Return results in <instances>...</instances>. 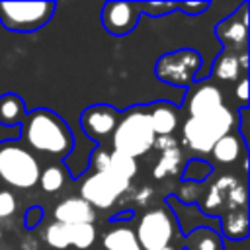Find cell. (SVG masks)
I'll list each match as a JSON object with an SVG mask.
<instances>
[{
	"label": "cell",
	"instance_id": "8fae6325",
	"mask_svg": "<svg viewBox=\"0 0 250 250\" xmlns=\"http://www.w3.org/2000/svg\"><path fill=\"white\" fill-rule=\"evenodd\" d=\"M96 227L82 223V225H62V223H51L45 230V242L57 250H64L68 246H74L78 250H86L96 242Z\"/></svg>",
	"mask_w": 250,
	"mask_h": 250
},
{
	"label": "cell",
	"instance_id": "7c38bea8",
	"mask_svg": "<svg viewBox=\"0 0 250 250\" xmlns=\"http://www.w3.org/2000/svg\"><path fill=\"white\" fill-rule=\"evenodd\" d=\"M102 25L109 35H129L141 18L139 2H105L102 8Z\"/></svg>",
	"mask_w": 250,
	"mask_h": 250
},
{
	"label": "cell",
	"instance_id": "44dd1931",
	"mask_svg": "<svg viewBox=\"0 0 250 250\" xmlns=\"http://www.w3.org/2000/svg\"><path fill=\"white\" fill-rule=\"evenodd\" d=\"M244 150H246L244 141H242L238 135L229 133V135L221 137V139L215 143V146L211 148V154H213V158H215L217 162H221V164H232V162H236V160L244 154Z\"/></svg>",
	"mask_w": 250,
	"mask_h": 250
},
{
	"label": "cell",
	"instance_id": "9a60e30c",
	"mask_svg": "<svg viewBox=\"0 0 250 250\" xmlns=\"http://www.w3.org/2000/svg\"><path fill=\"white\" fill-rule=\"evenodd\" d=\"M184 105H186L189 117H203V115L217 111L225 104H223V94L217 86H213L211 82H199V84L191 86L189 94L186 96Z\"/></svg>",
	"mask_w": 250,
	"mask_h": 250
},
{
	"label": "cell",
	"instance_id": "277c9868",
	"mask_svg": "<svg viewBox=\"0 0 250 250\" xmlns=\"http://www.w3.org/2000/svg\"><path fill=\"white\" fill-rule=\"evenodd\" d=\"M234 125V117L227 105H221L217 111L203 117H188L182 125L184 145L199 154L211 152L215 143L229 135Z\"/></svg>",
	"mask_w": 250,
	"mask_h": 250
},
{
	"label": "cell",
	"instance_id": "7a4b0ae2",
	"mask_svg": "<svg viewBox=\"0 0 250 250\" xmlns=\"http://www.w3.org/2000/svg\"><path fill=\"white\" fill-rule=\"evenodd\" d=\"M156 143V135L150 127L146 105H133L119 115L117 127L111 135L113 150L139 158L146 154Z\"/></svg>",
	"mask_w": 250,
	"mask_h": 250
},
{
	"label": "cell",
	"instance_id": "1f68e13d",
	"mask_svg": "<svg viewBox=\"0 0 250 250\" xmlns=\"http://www.w3.org/2000/svg\"><path fill=\"white\" fill-rule=\"evenodd\" d=\"M158 250H174L172 246H166V248H158Z\"/></svg>",
	"mask_w": 250,
	"mask_h": 250
},
{
	"label": "cell",
	"instance_id": "5b68a950",
	"mask_svg": "<svg viewBox=\"0 0 250 250\" xmlns=\"http://www.w3.org/2000/svg\"><path fill=\"white\" fill-rule=\"evenodd\" d=\"M55 2H0V23L12 33H35L55 14Z\"/></svg>",
	"mask_w": 250,
	"mask_h": 250
},
{
	"label": "cell",
	"instance_id": "cb8c5ba5",
	"mask_svg": "<svg viewBox=\"0 0 250 250\" xmlns=\"http://www.w3.org/2000/svg\"><path fill=\"white\" fill-rule=\"evenodd\" d=\"M64 166L61 164H49L45 168H41V174H39V186L45 193H55L59 191L62 186H64Z\"/></svg>",
	"mask_w": 250,
	"mask_h": 250
},
{
	"label": "cell",
	"instance_id": "4316f807",
	"mask_svg": "<svg viewBox=\"0 0 250 250\" xmlns=\"http://www.w3.org/2000/svg\"><path fill=\"white\" fill-rule=\"evenodd\" d=\"M141 6V14L145 12L150 18H162L168 12L176 10V2H139Z\"/></svg>",
	"mask_w": 250,
	"mask_h": 250
},
{
	"label": "cell",
	"instance_id": "9c48e42d",
	"mask_svg": "<svg viewBox=\"0 0 250 250\" xmlns=\"http://www.w3.org/2000/svg\"><path fill=\"white\" fill-rule=\"evenodd\" d=\"M131 182L119 180L115 176L104 174V172H94L90 174L80 188V197L90 203L94 209H109L121 193L129 189Z\"/></svg>",
	"mask_w": 250,
	"mask_h": 250
},
{
	"label": "cell",
	"instance_id": "603a6c76",
	"mask_svg": "<svg viewBox=\"0 0 250 250\" xmlns=\"http://www.w3.org/2000/svg\"><path fill=\"white\" fill-rule=\"evenodd\" d=\"M104 248L105 250H141L135 230L129 227H115L104 234Z\"/></svg>",
	"mask_w": 250,
	"mask_h": 250
},
{
	"label": "cell",
	"instance_id": "83f0119b",
	"mask_svg": "<svg viewBox=\"0 0 250 250\" xmlns=\"http://www.w3.org/2000/svg\"><path fill=\"white\" fill-rule=\"evenodd\" d=\"M18 209V199L12 189L0 188V219H8L16 213Z\"/></svg>",
	"mask_w": 250,
	"mask_h": 250
},
{
	"label": "cell",
	"instance_id": "7402d4cb",
	"mask_svg": "<svg viewBox=\"0 0 250 250\" xmlns=\"http://www.w3.org/2000/svg\"><path fill=\"white\" fill-rule=\"evenodd\" d=\"M221 236L230 240H242L248 236V213L246 207L232 209L221 215Z\"/></svg>",
	"mask_w": 250,
	"mask_h": 250
},
{
	"label": "cell",
	"instance_id": "d6986e66",
	"mask_svg": "<svg viewBox=\"0 0 250 250\" xmlns=\"http://www.w3.org/2000/svg\"><path fill=\"white\" fill-rule=\"evenodd\" d=\"M25 115H27V107L20 94L6 92L0 96V125H4V127L21 125Z\"/></svg>",
	"mask_w": 250,
	"mask_h": 250
},
{
	"label": "cell",
	"instance_id": "f1b7e54d",
	"mask_svg": "<svg viewBox=\"0 0 250 250\" xmlns=\"http://www.w3.org/2000/svg\"><path fill=\"white\" fill-rule=\"evenodd\" d=\"M41 219H43V209L39 205H31V207H27V211L23 215V225H25V229L31 230L41 223Z\"/></svg>",
	"mask_w": 250,
	"mask_h": 250
},
{
	"label": "cell",
	"instance_id": "8992f818",
	"mask_svg": "<svg viewBox=\"0 0 250 250\" xmlns=\"http://www.w3.org/2000/svg\"><path fill=\"white\" fill-rule=\"evenodd\" d=\"M203 64V57L199 51L188 47L164 53L158 57L154 64V74L160 82L180 88H191L195 84V76Z\"/></svg>",
	"mask_w": 250,
	"mask_h": 250
},
{
	"label": "cell",
	"instance_id": "e0dca14e",
	"mask_svg": "<svg viewBox=\"0 0 250 250\" xmlns=\"http://www.w3.org/2000/svg\"><path fill=\"white\" fill-rule=\"evenodd\" d=\"M148 121L156 137H168L176 131L178 127V107L172 105L170 102H154L146 105Z\"/></svg>",
	"mask_w": 250,
	"mask_h": 250
},
{
	"label": "cell",
	"instance_id": "f546056e",
	"mask_svg": "<svg viewBox=\"0 0 250 250\" xmlns=\"http://www.w3.org/2000/svg\"><path fill=\"white\" fill-rule=\"evenodd\" d=\"M209 8V2H176V10H182L189 16H199Z\"/></svg>",
	"mask_w": 250,
	"mask_h": 250
},
{
	"label": "cell",
	"instance_id": "5bb4252c",
	"mask_svg": "<svg viewBox=\"0 0 250 250\" xmlns=\"http://www.w3.org/2000/svg\"><path fill=\"white\" fill-rule=\"evenodd\" d=\"M90 168H94V172H104L109 176H115L119 180L131 182L137 174V160L121 154L117 150H107L104 146H98L92 154H90Z\"/></svg>",
	"mask_w": 250,
	"mask_h": 250
},
{
	"label": "cell",
	"instance_id": "ffe728a7",
	"mask_svg": "<svg viewBox=\"0 0 250 250\" xmlns=\"http://www.w3.org/2000/svg\"><path fill=\"white\" fill-rule=\"evenodd\" d=\"M184 250H223V236L217 229L197 227L186 234Z\"/></svg>",
	"mask_w": 250,
	"mask_h": 250
},
{
	"label": "cell",
	"instance_id": "d6a6232c",
	"mask_svg": "<svg viewBox=\"0 0 250 250\" xmlns=\"http://www.w3.org/2000/svg\"><path fill=\"white\" fill-rule=\"evenodd\" d=\"M0 238H2V230H0Z\"/></svg>",
	"mask_w": 250,
	"mask_h": 250
},
{
	"label": "cell",
	"instance_id": "d4e9b609",
	"mask_svg": "<svg viewBox=\"0 0 250 250\" xmlns=\"http://www.w3.org/2000/svg\"><path fill=\"white\" fill-rule=\"evenodd\" d=\"M213 166L203 160V158H189L182 170V180L184 182H203L211 176Z\"/></svg>",
	"mask_w": 250,
	"mask_h": 250
},
{
	"label": "cell",
	"instance_id": "30bf717a",
	"mask_svg": "<svg viewBox=\"0 0 250 250\" xmlns=\"http://www.w3.org/2000/svg\"><path fill=\"white\" fill-rule=\"evenodd\" d=\"M121 111L115 105L109 104H94L88 105L80 115V127L86 133L88 139L102 145L107 139H111Z\"/></svg>",
	"mask_w": 250,
	"mask_h": 250
},
{
	"label": "cell",
	"instance_id": "4fadbf2b",
	"mask_svg": "<svg viewBox=\"0 0 250 250\" xmlns=\"http://www.w3.org/2000/svg\"><path fill=\"white\" fill-rule=\"evenodd\" d=\"M215 35L225 45V51H244L248 43V2H242L236 12L219 21Z\"/></svg>",
	"mask_w": 250,
	"mask_h": 250
},
{
	"label": "cell",
	"instance_id": "52a82bcc",
	"mask_svg": "<svg viewBox=\"0 0 250 250\" xmlns=\"http://www.w3.org/2000/svg\"><path fill=\"white\" fill-rule=\"evenodd\" d=\"M135 236H137L141 250H158V248L170 246L174 238L172 215L162 207L146 211L137 225Z\"/></svg>",
	"mask_w": 250,
	"mask_h": 250
},
{
	"label": "cell",
	"instance_id": "6da1fadb",
	"mask_svg": "<svg viewBox=\"0 0 250 250\" xmlns=\"http://www.w3.org/2000/svg\"><path fill=\"white\" fill-rule=\"evenodd\" d=\"M20 127L21 145L31 152L64 160L74 148V135L68 123L49 107H35L27 111Z\"/></svg>",
	"mask_w": 250,
	"mask_h": 250
},
{
	"label": "cell",
	"instance_id": "484cf974",
	"mask_svg": "<svg viewBox=\"0 0 250 250\" xmlns=\"http://www.w3.org/2000/svg\"><path fill=\"white\" fill-rule=\"evenodd\" d=\"M180 160H182V154H180V150H178L176 146L168 148V150L164 152V156L160 158L158 166L154 168V176H156V178H164V176H166V174H170L172 170H178V166H180Z\"/></svg>",
	"mask_w": 250,
	"mask_h": 250
},
{
	"label": "cell",
	"instance_id": "3957f363",
	"mask_svg": "<svg viewBox=\"0 0 250 250\" xmlns=\"http://www.w3.org/2000/svg\"><path fill=\"white\" fill-rule=\"evenodd\" d=\"M41 164L20 141H0V184L16 189H29L39 182Z\"/></svg>",
	"mask_w": 250,
	"mask_h": 250
},
{
	"label": "cell",
	"instance_id": "ac0fdd59",
	"mask_svg": "<svg viewBox=\"0 0 250 250\" xmlns=\"http://www.w3.org/2000/svg\"><path fill=\"white\" fill-rule=\"evenodd\" d=\"M244 70H246V53L238 55L234 51H223L211 66V78L230 82V80L242 78Z\"/></svg>",
	"mask_w": 250,
	"mask_h": 250
},
{
	"label": "cell",
	"instance_id": "2e32d148",
	"mask_svg": "<svg viewBox=\"0 0 250 250\" xmlns=\"http://www.w3.org/2000/svg\"><path fill=\"white\" fill-rule=\"evenodd\" d=\"M53 215L57 223H62V225H82V223L94 225L96 221V209L78 195L59 201Z\"/></svg>",
	"mask_w": 250,
	"mask_h": 250
},
{
	"label": "cell",
	"instance_id": "ba28073f",
	"mask_svg": "<svg viewBox=\"0 0 250 250\" xmlns=\"http://www.w3.org/2000/svg\"><path fill=\"white\" fill-rule=\"evenodd\" d=\"M246 207V188L242 182H238L232 176L219 178L205 195L201 209L207 215H225L232 209Z\"/></svg>",
	"mask_w": 250,
	"mask_h": 250
},
{
	"label": "cell",
	"instance_id": "4dcf8cb0",
	"mask_svg": "<svg viewBox=\"0 0 250 250\" xmlns=\"http://www.w3.org/2000/svg\"><path fill=\"white\" fill-rule=\"evenodd\" d=\"M236 98L240 100V104L242 105H246L248 104V80H246V76H242L240 80H238V84H236Z\"/></svg>",
	"mask_w": 250,
	"mask_h": 250
}]
</instances>
